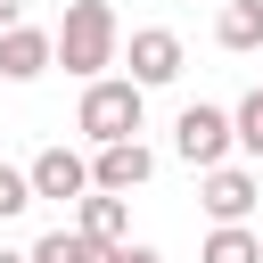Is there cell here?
Instances as JSON below:
<instances>
[{"label":"cell","instance_id":"1","mask_svg":"<svg viewBox=\"0 0 263 263\" xmlns=\"http://www.w3.org/2000/svg\"><path fill=\"white\" fill-rule=\"evenodd\" d=\"M49 49H58V66H66L74 82H99V74L123 58V16H115L107 0H66V16H58V33H49Z\"/></svg>","mask_w":263,"mask_h":263},{"label":"cell","instance_id":"2","mask_svg":"<svg viewBox=\"0 0 263 263\" xmlns=\"http://www.w3.org/2000/svg\"><path fill=\"white\" fill-rule=\"evenodd\" d=\"M140 123H148V90H140L132 74H99V82H82L74 132H82L90 148H107V140H140Z\"/></svg>","mask_w":263,"mask_h":263},{"label":"cell","instance_id":"3","mask_svg":"<svg viewBox=\"0 0 263 263\" xmlns=\"http://www.w3.org/2000/svg\"><path fill=\"white\" fill-rule=\"evenodd\" d=\"M230 107H205V99H189L181 115H173V156L181 164H197V173H214V164H230Z\"/></svg>","mask_w":263,"mask_h":263},{"label":"cell","instance_id":"4","mask_svg":"<svg viewBox=\"0 0 263 263\" xmlns=\"http://www.w3.org/2000/svg\"><path fill=\"white\" fill-rule=\"evenodd\" d=\"M255 197H263V189H255V173H247V164H214V173H197V205H205V222H214V230H222V222H247V214H255Z\"/></svg>","mask_w":263,"mask_h":263},{"label":"cell","instance_id":"5","mask_svg":"<svg viewBox=\"0 0 263 263\" xmlns=\"http://www.w3.org/2000/svg\"><path fill=\"white\" fill-rule=\"evenodd\" d=\"M123 58H132V82H140V90H164V82L181 74V33H173V25H140Z\"/></svg>","mask_w":263,"mask_h":263},{"label":"cell","instance_id":"6","mask_svg":"<svg viewBox=\"0 0 263 263\" xmlns=\"http://www.w3.org/2000/svg\"><path fill=\"white\" fill-rule=\"evenodd\" d=\"M148 173H156L148 140H107V148L90 156V189H107V197H132V189H140Z\"/></svg>","mask_w":263,"mask_h":263},{"label":"cell","instance_id":"7","mask_svg":"<svg viewBox=\"0 0 263 263\" xmlns=\"http://www.w3.org/2000/svg\"><path fill=\"white\" fill-rule=\"evenodd\" d=\"M25 181H33V197H90V156H74V148H41L33 164H25Z\"/></svg>","mask_w":263,"mask_h":263},{"label":"cell","instance_id":"8","mask_svg":"<svg viewBox=\"0 0 263 263\" xmlns=\"http://www.w3.org/2000/svg\"><path fill=\"white\" fill-rule=\"evenodd\" d=\"M49 66H58V49H49L41 25H8L0 33V82H41Z\"/></svg>","mask_w":263,"mask_h":263},{"label":"cell","instance_id":"9","mask_svg":"<svg viewBox=\"0 0 263 263\" xmlns=\"http://www.w3.org/2000/svg\"><path fill=\"white\" fill-rule=\"evenodd\" d=\"M74 230H82V238H99V247H132V197H107V189H90Z\"/></svg>","mask_w":263,"mask_h":263},{"label":"cell","instance_id":"10","mask_svg":"<svg viewBox=\"0 0 263 263\" xmlns=\"http://www.w3.org/2000/svg\"><path fill=\"white\" fill-rule=\"evenodd\" d=\"M25 255H33V263H123V247H99V238H82V230H49V238H33Z\"/></svg>","mask_w":263,"mask_h":263},{"label":"cell","instance_id":"11","mask_svg":"<svg viewBox=\"0 0 263 263\" xmlns=\"http://www.w3.org/2000/svg\"><path fill=\"white\" fill-rule=\"evenodd\" d=\"M214 41L222 49H263V0H222L214 8Z\"/></svg>","mask_w":263,"mask_h":263},{"label":"cell","instance_id":"12","mask_svg":"<svg viewBox=\"0 0 263 263\" xmlns=\"http://www.w3.org/2000/svg\"><path fill=\"white\" fill-rule=\"evenodd\" d=\"M197 263H263V230H247V222H222V230H205Z\"/></svg>","mask_w":263,"mask_h":263},{"label":"cell","instance_id":"13","mask_svg":"<svg viewBox=\"0 0 263 263\" xmlns=\"http://www.w3.org/2000/svg\"><path fill=\"white\" fill-rule=\"evenodd\" d=\"M230 140H238V148H247V156L263 164V82H255V90H247V99L230 107Z\"/></svg>","mask_w":263,"mask_h":263},{"label":"cell","instance_id":"14","mask_svg":"<svg viewBox=\"0 0 263 263\" xmlns=\"http://www.w3.org/2000/svg\"><path fill=\"white\" fill-rule=\"evenodd\" d=\"M25 205H33V181H25L16 164H0V222H16Z\"/></svg>","mask_w":263,"mask_h":263},{"label":"cell","instance_id":"15","mask_svg":"<svg viewBox=\"0 0 263 263\" xmlns=\"http://www.w3.org/2000/svg\"><path fill=\"white\" fill-rule=\"evenodd\" d=\"M8 25H25V0H0V33H8Z\"/></svg>","mask_w":263,"mask_h":263},{"label":"cell","instance_id":"16","mask_svg":"<svg viewBox=\"0 0 263 263\" xmlns=\"http://www.w3.org/2000/svg\"><path fill=\"white\" fill-rule=\"evenodd\" d=\"M123 263H164V255L156 247H123Z\"/></svg>","mask_w":263,"mask_h":263},{"label":"cell","instance_id":"17","mask_svg":"<svg viewBox=\"0 0 263 263\" xmlns=\"http://www.w3.org/2000/svg\"><path fill=\"white\" fill-rule=\"evenodd\" d=\"M0 263H33V255H8V247H0Z\"/></svg>","mask_w":263,"mask_h":263},{"label":"cell","instance_id":"18","mask_svg":"<svg viewBox=\"0 0 263 263\" xmlns=\"http://www.w3.org/2000/svg\"><path fill=\"white\" fill-rule=\"evenodd\" d=\"M214 8H222V0H214Z\"/></svg>","mask_w":263,"mask_h":263}]
</instances>
